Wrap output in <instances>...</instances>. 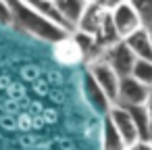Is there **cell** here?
Returning a JSON list of instances; mask_svg holds the SVG:
<instances>
[{"label": "cell", "instance_id": "cell-11", "mask_svg": "<svg viewBox=\"0 0 152 150\" xmlns=\"http://www.w3.org/2000/svg\"><path fill=\"white\" fill-rule=\"evenodd\" d=\"M54 4H56L58 13L67 19V23H69V25L73 27V31H75L77 21L81 19V15H83L86 7H88V0H54Z\"/></svg>", "mask_w": 152, "mask_h": 150}, {"label": "cell", "instance_id": "cell-5", "mask_svg": "<svg viewBox=\"0 0 152 150\" xmlns=\"http://www.w3.org/2000/svg\"><path fill=\"white\" fill-rule=\"evenodd\" d=\"M150 90H152V88L144 86V83L137 81L133 75L121 77L119 98H117L115 104H121V106H140V104H146V102H148V96H150Z\"/></svg>", "mask_w": 152, "mask_h": 150}, {"label": "cell", "instance_id": "cell-12", "mask_svg": "<svg viewBox=\"0 0 152 150\" xmlns=\"http://www.w3.org/2000/svg\"><path fill=\"white\" fill-rule=\"evenodd\" d=\"M102 150H127L125 140L121 138V133L117 131V127L108 117H104L102 125Z\"/></svg>", "mask_w": 152, "mask_h": 150}, {"label": "cell", "instance_id": "cell-15", "mask_svg": "<svg viewBox=\"0 0 152 150\" xmlns=\"http://www.w3.org/2000/svg\"><path fill=\"white\" fill-rule=\"evenodd\" d=\"M129 2L137 11V15L142 19V25L148 27V23L152 21V0H129Z\"/></svg>", "mask_w": 152, "mask_h": 150}, {"label": "cell", "instance_id": "cell-17", "mask_svg": "<svg viewBox=\"0 0 152 150\" xmlns=\"http://www.w3.org/2000/svg\"><path fill=\"white\" fill-rule=\"evenodd\" d=\"M127 150H152V142H148V140H137L135 144L127 146Z\"/></svg>", "mask_w": 152, "mask_h": 150}, {"label": "cell", "instance_id": "cell-2", "mask_svg": "<svg viewBox=\"0 0 152 150\" xmlns=\"http://www.w3.org/2000/svg\"><path fill=\"white\" fill-rule=\"evenodd\" d=\"M88 73L96 79V83L106 92V96L113 100V104L119 98V86H121V75L104 61V59H94L88 65Z\"/></svg>", "mask_w": 152, "mask_h": 150}, {"label": "cell", "instance_id": "cell-14", "mask_svg": "<svg viewBox=\"0 0 152 150\" xmlns=\"http://www.w3.org/2000/svg\"><path fill=\"white\" fill-rule=\"evenodd\" d=\"M131 75H133L137 81H142L144 86L152 88V61H150V59H137L135 65H133Z\"/></svg>", "mask_w": 152, "mask_h": 150}, {"label": "cell", "instance_id": "cell-1", "mask_svg": "<svg viewBox=\"0 0 152 150\" xmlns=\"http://www.w3.org/2000/svg\"><path fill=\"white\" fill-rule=\"evenodd\" d=\"M9 4L13 11V23H17L23 31L31 34L34 38L56 44V42L65 40L67 36H71V31L63 29L61 25H56L54 21L46 19V17H42L31 7H27L23 0H9Z\"/></svg>", "mask_w": 152, "mask_h": 150}, {"label": "cell", "instance_id": "cell-7", "mask_svg": "<svg viewBox=\"0 0 152 150\" xmlns=\"http://www.w3.org/2000/svg\"><path fill=\"white\" fill-rule=\"evenodd\" d=\"M81 88H83V96H86V100H88V104L96 110V113H108L110 110V106H113V100L106 96V92L96 83V79L86 71V75H83V81H81Z\"/></svg>", "mask_w": 152, "mask_h": 150}, {"label": "cell", "instance_id": "cell-4", "mask_svg": "<svg viewBox=\"0 0 152 150\" xmlns=\"http://www.w3.org/2000/svg\"><path fill=\"white\" fill-rule=\"evenodd\" d=\"M110 19H113V25L119 34L121 40H125L129 34H133L135 29L144 27L142 25V19L137 15V11L133 9V4L129 2V0H125V2L117 4L113 11H110Z\"/></svg>", "mask_w": 152, "mask_h": 150}, {"label": "cell", "instance_id": "cell-8", "mask_svg": "<svg viewBox=\"0 0 152 150\" xmlns=\"http://www.w3.org/2000/svg\"><path fill=\"white\" fill-rule=\"evenodd\" d=\"M106 15H108V11H106L104 7H100L98 2H88V7H86L81 19L77 21V27H75V29L96 36V34L100 31V25H102V21H104Z\"/></svg>", "mask_w": 152, "mask_h": 150}, {"label": "cell", "instance_id": "cell-18", "mask_svg": "<svg viewBox=\"0 0 152 150\" xmlns=\"http://www.w3.org/2000/svg\"><path fill=\"white\" fill-rule=\"evenodd\" d=\"M94 2H98L100 7H104L106 11H113L117 4H121V2H125V0H94Z\"/></svg>", "mask_w": 152, "mask_h": 150}, {"label": "cell", "instance_id": "cell-3", "mask_svg": "<svg viewBox=\"0 0 152 150\" xmlns=\"http://www.w3.org/2000/svg\"><path fill=\"white\" fill-rule=\"evenodd\" d=\"M100 59H104L121 77H127V75H131V71H133V65H135V54L131 52V48L125 44V40H119V42H115V44H110V46H106V48H102V52H100Z\"/></svg>", "mask_w": 152, "mask_h": 150}, {"label": "cell", "instance_id": "cell-20", "mask_svg": "<svg viewBox=\"0 0 152 150\" xmlns=\"http://www.w3.org/2000/svg\"><path fill=\"white\" fill-rule=\"evenodd\" d=\"M148 31H150V29H148ZM150 42H152V31H150Z\"/></svg>", "mask_w": 152, "mask_h": 150}, {"label": "cell", "instance_id": "cell-10", "mask_svg": "<svg viewBox=\"0 0 152 150\" xmlns=\"http://www.w3.org/2000/svg\"><path fill=\"white\" fill-rule=\"evenodd\" d=\"M23 2H25L27 7H31L36 13H40L42 17H46V19L54 21L56 25H61L63 29H67V31H73V27L67 23V19H65V17L58 13L56 4H54V0H23Z\"/></svg>", "mask_w": 152, "mask_h": 150}, {"label": "cell", "instance_id": "cell-21", "mask_svg": "<svg viewBox=\"0 0 152 150\" xmlns=\"http://www.w3.org/2000/svg\"><path fill=\"white\" fill-rule=\"evenodd\" d=\"M88 2H94V0H88Z\"/></svg>", "mask_w": 152, "mask_h": 150}, {"label": "cell", "instance_id": "cell-6", "mask_svg": "<svg viewBox=\"0 0 152 150\" xmlns=\"http://www.w3.org/2000/svg\"><path fill=\"white\" fill-rule=\"evenodd\" d=\"M106 117L113 121V125L117 127V131L121 133V138L125 140L127 146H131V144H135V142L140 140V135H137V127H135L133 117H131V113H129L127 106L113 104L110 110L106 113Z\"/></svg>", "mask_w": 152, "mask_h": 150}, {"label": "cell", "instance_id": "cell-19", "mask_svg": "<svg viewBox=\"0 0 152 150\" xmlns=\"http://www.w3.org/2000/svg\"><path fill=\"white\" fill-rule=\"evenodd\" d=\"M148 29H150V31H152V21H150V23H148Z\"/></svg>", "mask_w": 152, "mask_h": 150}, {"label": "cell", "instance_id": "cell-16", "mask_svg": "<svg viewBox=\"0 0 152 150\" xmlns=\"http://www.w3.org/2000/svg\"><path fill=\"white\" fill-rule=\"evenodd\" d=\"M13 23V11L9 0H0V25H11Z\"/></svg>", "mask_w": 152, "mask_h": 150}, {"label": "cell", "instance_id": "cell-13", "mask_svg": "<svg viewBox=\"0 0 152 150\" xmlns=\"http://www.w3.org/2000/svg\"><path fill=\"white\" fill-rule=\"evenodd\" d=\"M131 117H133V123L137 127V135L140 140H148L150 142V115H148V108L146 104H140V106H127Z\"/></svg>", "mask_w": 152, "mask_h": 150}, {"label": "cell", "instance_id": "cell-9", "mask_svg": "<svg viewBox=\"0 0 152 150\" xmlns=\"http://www.w3.org/2000/svg\"><path fill=\"white\" fill-rule=\"evenodd\" d=\"M125 44L131 48L135 59H150L152 61V42H150V31L148 27H140L133 34L125 38Z\"/></svg>", "mask_w": 152, "mask_h": 150}]
</instances>
